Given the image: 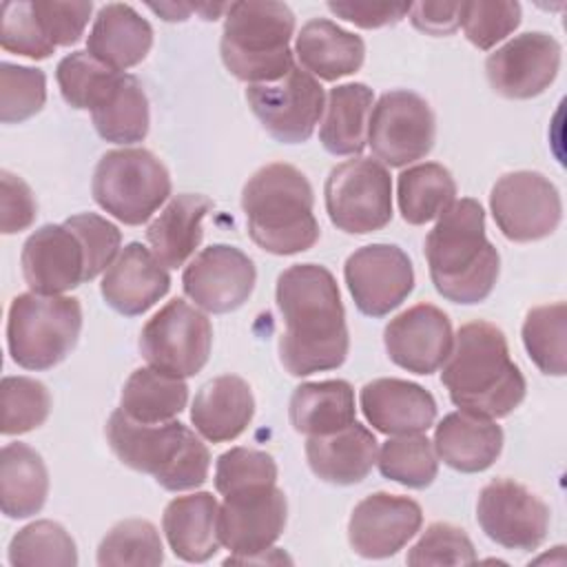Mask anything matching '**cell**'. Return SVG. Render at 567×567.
<instances>
[{"instance_id":"1","label":"cell","mask_w":567,"mask_h":567,"mask_svg":"<svg viewBox=\"0 0 567 567\" xmlns=\"http://www.w3.org/2000/svg\"><path fill=\"white\" fill-rule=\"evenodd\" d=\"M284 319L279 359L288 374L308 377L339 368L350 350L346 310L334 275L319 264L286 268L275 288Z\"/></svg>"},{"instance_id":"2","label":"cell","mask_w":567,"mask_h":567,"mask_svg":"<svg viewBox=\"0 0 567 567\" xmlns=\"http://www.w3.org/2000/svg\"><path fill=\"white\" fill-rule=\"evenodd\" d=\"M441 368V383L452 403L487 419L512 414L527 392L525 377L509 357L505 332L489 321L461 326Z\"/></svg>"},{"instance_id":"3","label":"cell","mask_w":567,"mask_h":567,"mask_svg":"<svg viewBox=\"0 0 567 567\" xmlns=\"http://www.w3.org/2000/svg\"><path fill=\"white\" fill-rule=\"evenodd\" d=\"M432 284L452 303H481L496 286L501 257L485 235V210L472 199H454L425 237Z\"/></svg>"},{"instance_id":"4","label":"cell","mask_w":567,"mask_h":567,"mask_svg":"<svg viewBox=\"0 0 567 567\" xmlns=\"http://www.w3.org/2000/svg\"><path fill=\"white\" fill-rule=\"evenodd\" d=\"M315 193L292 164L272 162L252 173L241 190L250 239L270 255H297L319 239Z\"/></svg>"},{"instance_id":"5","label":"cell","mask_w":567,"mask_h":567,"mask_svg":"<svg viewBox=\"0 0 567 567\" xmlns=\"http://www.w3.org/2000/svg\"><path fill=\"white\" fill-rule=\"evenodd\" d=\"M113 454L131 470L148 474L168 492H186L206 483L210 452L184 423H137L120 408L106 421Z\"/></svg>"},{"instance_id":"6","label":"cell","mask_w":567,"mask_h":567,"mask_svg":"<svg viewBox=\"0 0 567 567\" xmlns=\"http://www.w3.org/2000/svg\"><path fill=\"white\" fill-rule=\"evenodd\" d=\"M224 18L219 53L230 75L261 84L284 78L295 66L290 51L295 13L288 4L275 0L230 2Z\"/></svg>"},{"instance_id":"7","label":"cell","mask_w":567,"mask_h":567,"mask_svg":"<svg viewBox=\"0 0 567 567\" xmlns=\"http://www.w3.org/2000/svg\"><path fill=\"white\" fill-rule=\"evenodd\" d=\"M80 330V299L22 292L9 306L7 348L20 368L49 370L75 348Z\"/></svg>"},{"instance_id":"8","label":"cell","mask_w":567,"mask_h":567,"mask_svg":"<svg viewBox=\"0 0 567 567\" xmlns=\"http://www.w3.org/2000/svg\"><path fill=\"white\" fill-rule=\"evenodd\" d=\"M171 175L146 148H115L100 157L91 193L95 204L126 226H140L171 195Z\"/></svg>"},{"instance_id":"9","label":"cell","mask_w":567,"mask_h":567,"mask_svg":"<svg viewBox=\"0 0 567 567\" xmlns=\"http://www.w3.org/2000/svg\"><path fill=\"white\" fill-rule=\"evenodd\" d=\"M330 221L350 235L381 230L392 219V177L372 157H352L337 164L323 186Z\"/></svg>"},{"instance_id":"10","label":"cell","mask_w":567,"mask_h":567,"mask_svg":"<svg viewBox=\"0 0 567 567\" xmlns=\"http://www.w3.org/2000/svg\"><path fill=\"white\" fill-rule=\"evenodd\" d=\"M213 346L210 319L184 299H173L155 312L140 332L144 361L173 377H195Z\"/></svg>"},{"instance_id":"11","label":"cell","mask_w":567,"mask_h":567,"mask_svg":"<svg viewBox=\"0 0 567 567\" xmlns=\"http://www.w3.org/2000/svg\"><path fill=\"white\" fill-rule=\"evenodd\" d=\"M286 516V494L277 487V483L250 485L224 494L217 520L219 543L230 551L224 563L261 560L272 543L281 536Z\"/></svg>"},{"instance_id":"12","label":"cell","mask_w":567,"mask_h":567,"mask_svg":"<svg viewBox=\"0 0 567 567\" xmlns=\"http://www.w3.org/2000/svg\"><path fill=\"white\" fill-rule=\"evenodd\" d=\"M436 140V120L430 104L405 89L388 91L372 106L368 144L383 166L401 168L423 159Z\"/></svg>"},{"instance_id":"13","label":"cell","mask_w":567,"mask_h":567,"mask_svg":"<svg viewBox=\"0 0 567 567\" xmlns=\"http://www.w3.org/2000/svg\"><path fill=\"white\" fill-rule=\"evenodd\" d=\"M489 210L498 230L518 244L549 237L563 219L560 193L538 171H514L496 179Z\"/></svg>"},{"instance_id":"14","label":"cell","mask_w":567,"mask_h":567,"mask_svg":"<svg viewBox=\"0 0 567 567\" xmlns=\"http://www.w3.org/2000/svg\"><path fill=\"white\" fill-rule=\"evenodd\" d=\"M323 86L301 66H292L275 82L248 84L246 102L270 137L284 144H301L323 113Z\"/></svg>"},{"instance_id":"15","label":"cell","mask_w":567,"mask_h":567,"mask_svg":"<svg viewBox=\"0 0 567 567\" xmlns=\"http://www.w3.org/2000/svg\"><path fill=\"white\" fill-rule=\"evenodd\" d=\"M476 520L496 545L532 551L547 536L549 507L523 483L494 478L478 494Z\"/></svg>"},{"instance_id":"16","label":"cell","mask_w":567,"mask_h":567,"mask_svg":"<svg viewBox=\"0 0 567 567\" xmlns=\"http://www.w3.org/2000/svg\"><path fill=\"white\" fill-rule=\"evenodd\" d=\"M343 279L363 315L385 317L412 292L414 268L403 248L368 244L346 259Z\"/></svg>"},{"instance_id":"17","label":"cell","mask_w":567,"mask_h":567,"mask_svg":"<svg viewBox=\"0 0 567 567\" xmlns=\"http://www.w3.org/2000/svg\"><path fill=\"white\" fill-rule=\"evenodd\" d=\"M257 281L252 259L228 244H213L199 250L182 275L184 295L197 308L224 315L248 301Z\"/></svg>"},{"instance_id":"18","label":"cell","mask_w":567,"mask_h":567,"mask_svg":"<svg viewBox=\"0 0 567 567\" xmlns=\"http://www.w3.org/2000/svg\"><path fill=\"white\" fill-rule=\"evenodd\" d=\"M560 69V44L545 31H527L487 55L489 86L507 100H532L549 89Z\"/></svg>"},{"instance_id":"19","label":"cell","mask_w":567,"mask_h":567,"mask_svg":"<svg viewBox=\"0 0 567 567\" xmlns=\"http://www.w3.org/2000/svg\"><path fill=\"white\" fill-rule=\"evenodd\" d=\"M22 277L31 292L62 295L89 281L82 239L66 224H47L31 233L20 252Z\"/></svg>"},{"instance_id":"20","label":"cell","mask_w":567,"mask_h":567,"mask_svg":"<svg viewBox=\"0 0 567 567\" xmlns=\"http://www.w3.org/2000/svg\"><path fill=\"white\" fill-rule=\"evenodd\" d=\"M423 509L399 494L374 492L359 501L348 520V540L363 558H388L403 549L421 529Z\"/></svg>"},{"instance_id":"21","label":"cell","mask_w":567,"mask_h":567,"mask_svg":"<svg viewBox=\"0 0 567 567\" xmlns=\"http://www.w3.org/2000/svg\"><path fill=\"white\" fill-rule=\"evenodd\" d=\"M383 343L390 361L414 374L436 372L454 343L450 317L432 306L416 303L394 319L383 330Z\"/></svg>"},{"instance_id":"22","label":"cell","mask_w":567,"mask_h":567,"mask_svg":"<svg viewBox=\"0 0 567 567\" xmlns=\"http://www.w3.org/2000/svg\"><path fill=\"white\" fill-rule=\"evenodd\" d=\"M359 405L368 423L383 434H423L436 421V401L419 383L381 377L359 392Z\"/></svg>"},{"instance_id":"23","label":"cell","mask_w":567,"mask_h":567,"mask_svg":"<svg viewBox=\"0 0 567 567\" xmlns=\"http://www.w3.org/2000/svg\"><path fill=\"white\" fill-rule=\"evenodd\" d=\"M168 270L157 261L151 248L140 241H131L120 250L100 284L104 301L124 317L144 315L168 292Z\"/></svg>"},{"instance_id":"24","label":"cell","mask_w":567,"mask_h":567,"mask_svg":"<svg viewBox=\"0 0 567 567\" xmlns=\"http://www.w3.org/2000/svg\"><path fill=\"white\" fill-rule=\"evenodd\" d=\"M434 452L447 467L476 474L494 465L503 450V430L492 419L465 410L445 414L434 430Z\"/></svg>"},{"instance_id":"25","label":"cell","mask_w":567,"mask_h":567,"mask_svg":"<svg viewBox=\"0 0 567 567\" xmlns=\"http://www.w3.org/2000/svg\"><path fill=\"white\" fill-rule=\"evenodd\" d=\"M255 416V396L237 374H221L204 383L190 405V421L210 443L235 441Z\"/></svg>"},{"instance_id":"26","label":"cell","mask_w":567,"mask_h":567,"mask_svg":"<svg viewBox=\"0 0 567 567\" xmlns=\"http://www.w3.org/2000/svg\"><path fill=\"white\" fill-rule=\"evenodd\" d=\"M377 452L374 434L359 421L306 441V458L312 474L332 485L361 483L377 463Z\"/></svg>"},{"instance_id":"27","label":"cell","mask_w":567,"mask_h":567,"mask_svg":"<svg viewBox=\"0 0 567 567\" xmlns=\"http://www.w3.org/2000/svg\"><path fill=\"white\" fill-rule=\"evenodd\" d=\"M153 47V27L131 4H104L89 31L86 51L104 66L124 73L140 64Z\"/></svg>"},{"instance_id":"28","label":"cell","mask_w":567,"mask_h":567,"mask_svg":"<svg viewBox=\"0 0 567 567\" xmlns=\"http://www.w3.org/2000/svg\"><path fill=\"white\" fill-rule=\"evenodd\" d=\"M219 503L210 492L173 498L162 516V529L173 554L186 563H206L219 549Z\"/></svg>"},{"instance_id":"29","label":"cell","mask_w":567,"mask_h":567,"mask_svg":"<svg viewBox=\"0 0 567 567\" xmlns=\"http://www.w3.org/2000/svg\"><path fill=\"white\" fill-rule=\"evenodd\" d=\"M213 202L199 193L175 195L148 224L146 241L164 268H179L202 244L204 217Z\"/></svg>"},{"instance_id":"30","label":"cell","mask_w":567,"mask_h":567,"mask_svg":"<svg viewBox=\"0 0 567 567\" xmlns=\"http://www.w3.org/2000/svg\"><path fill=\"white\" fill-rule=\"evenodd\" d=\"M295 51L303 71L328 82L357 73L365 60L363 40L326 18L308 20L301 27Z\"/></svg>"},{"instance_id":"31","label":"cell","mask_w":567,"mask_h":567,"mask_svg":"<svg viewBox=\"0 0 567 567\" xmlns=\"http://www.w3.org/2000/svg\"><path fill=\"white\" fill-rule=\"evenodd\" d=\"M290 425L306 436L332 434L354 423V390L343 379L308 381L295 388L288 408Z\"/></svg>"},{"instance_id":"32","label":"cell","mask_w":567,"mask_h":567,"mask_svg":"<svg viewBox=\"0 0 567 567\" xmlns=\"http://www.w3.org/2000/svg\"><path fill=\"white\" fill-rule=\"evenodd\" d=\"M49 496V472L27 443H7L0 452V507L7 518L38 514Z\"/></svg>"},{"instance_id":"33","label":"cell","mask_w":567,"mask_h":567,"mask_svg":"<svg viewBox=\"0 0 567 567\" xmlns=\"http://www.w3.org/2000/svg\"><path fill=\"white\" fill-rule=\"evenodd\" d=\"M372 89L363 82L337 84L328 93L319 140L330 155H359L368 144Z\"/></svg>"},{"instance_id":"34","label":"cell","mask_w":567,"mask_h":567,"mask_svg":"<svg viewBox=\"0 0 567 567\" xmlns=\"http://www.w3.org/2000/svg\"><path fill=\"white\" fill-rule=\"evenodd\" d=\"M97 135L113 144H135L148 133L151 113L142 82L131 73H117L109 91L91 111Z\"/></svg>"},{"instance_id":"35","label":"cell","mask_w":567,"mask_h":567,"mask_svg":"<svg viewBox=\"0 0 567 567\" xmlns=\"http://www.w3.org/2000/svg\"><path fill=\"white\" fill-rule=\"evenodd\" d=\"M188 401V385L182 377L155 368H137L122 388L120 410L137 423L173 421Z\"/></svg>"},{"instance_id":"36","label":"cell","mask_w":567,"mask_h":567,"mask_svg":"<svg viewBox=\"0 0 567 567\" xmlns=\"http://www.w3.org/2000/svg\"><path fill=\"white\" fill-rule=\"evenodd\" d=\"M456 199L452 173L436 162H423L405 168L396 182V202L403 221L423 226L439 219Z\"/></svg>"},{"instance_id":"37","label":"cell","mask_w":567,"mask_h":567,"mask_svg":"<svg viewBox=\"0 0 567 567\" xmlns=\"http://www.w3.org/2000/svg\"><path fill=\"white\" fill-rule=\"evenodd\" d=\"M523 346L543 374L563 377L567 370V306H536L523 321Z\"/></svg>"},{"instance_id":"38","label":"cell","mask_w":567,"mask_h":567,"mask_svg":"<svg viewBox=\"0 0 567 567\" xmlns=\"http://www.w3.org/2000/svg\"><path fill=\"white\" fill-rule=\"evenodd\" d=\"M377 465L385 478L412 489L432 485L439 474L434 445L423 434H399L388 439L377 452Z\"/></svg>"},{"instance_id":"39","label":"cell","mask_w":567,"mask_h":567,"mask_svg":"<svg viewBox=\"0 0 567 567\" xmlns=\"http://www.w3.org/2000/svg\"><path fill=\"white\" fill-rule=\"evenodd\" d=\"M9 563L13 567H75L78 547L60 523L44 518L18 529L9 543Z\"/></svg>"},{"instance_id":"40","label":"cell","mask_w":567,"mask_h":567,"mask_svg":"<svg viewBox=\"0 0 567 567\" xmlns=\"http://www.w3.org/2000/svg\"><path fill=\"white\" fill-rule=\"evenodd\" d=\"M164 547L159 532L151 520L144 518H126L113 525L97 547V565H162Z\"/></svg>"},{"instance_id":"41","label":"cell","mask_w":567,"mask_h":567,"mask_svg":"<svg viewBox=\"0 0 567 567\" xmlns=\"http://www.w3.org/2000/svg\"><path fill=\"white\" fill-rule=\"evenodd\" d=\"M120 71H113L97 62L89 51H73L58 62L55 80L64 102L80 111H93V106L109 91Z\"/></svg>"},{"instance_id":"42","label":"cell","mask_w":567,"mask_h":567,"mask_svg":"<svg viewBox=\"0 0 567 567\" xmlns=\"http://www.w3.org/2000/svg\"><path fill=\"white\" fill-rule=\"evenodd\" d=\"M4 436H16L40 427L51 412V394L44 383L31 377H4L0 385Z\"/></svg>"},{"instance_id":"43","label":"cell","mask_w":567,"mask_h":567,"mask_svg":"<svg viewBox=\"0 0 567 567\" xmlns=\"http://www.w3.org/2000/svg\"><path fill=\"white\" fill-rule=\"evenodd\" d=\"M47 102V75L40 69L0 64V122L18 124L33 117Z\"/></svg>"},{"instance_id":"44","label":"cell","mask_w":567,"mask_h":567,"mask_svg":"<svg viewBox=\"0 0 567 567\" xmlns=\"http://www.w3.org/2000/svg\"><path fill=\"white\" fill-rule=\"evenodd\" d=\"M520 24L518 2H461L458 27L465 38L481 51H489L496 42L505 40Z\"/></svg>"},{"instance_id":"45","label":"cell","mask_w":567,"mask_h":567,"mask_svg":"<svg viewBox=\"0 0 567 567\" xmlns=\"http://www.w3.org/2000/svg\"><path fill=\"white\" fill-rule=\"evenodd\" d=\"M0 44L4 51L31 60H44L55 51L33 11V2L24 0L0 4Z\"/></svg>"},{"instance_id":"46","label":"cell","mask_w":567,"mask_h":567,"mask_svg":"<svg viewBox=\"0 0 567 567\" xmlns=\"http://www.w3.org/2000/svg\"><path fill=\"white\" fill-rule=\"evenodd\" d=\"M408 565H472L476 551L470 536L450 523H432L405 556Z\"/></svg>"},{"instance_id":"47","label":"cell","mask_w":567,"mask_h":567,"mask_svg":"<svg viewBox=\"0 0 567 567\" xmlns=\"http://www.w3.org/2000/svg\"><path fill=\"white\" fill-rule=\"evenodd\" d=\"M277 483V463L268 452L230 447L215 463V489L224 496L250 485Z\"/></svg>"},{"instance_id":"48","label":"cell","mask_w":567,"mask_h":567,"mask_svg":"<svg viewBox=\"0 0 567 567\" xmlns=\"http://www.w3.org/2000/svg\"><path fill=\"white\" fill-rule=\"evenodd\" d=\"M64 224L71 230H75L84 244L86 259H89V281L95 279L100 272L109 270V266L120 255L122 233L117 230V226L95 213L73 215Z\"/></svg>"},{"instance_id":"49","label":"cell","mask_w":567,"mask_h":567,"mask_svg":"<svg viewBox=\"0 0 567 567\" xmlns=\"http://www.w3.org/2000/svg\"><path fill=\"white\" fill-rule=\"evenodd\" d=\"M33 11L53 47L78 44L89 24L93 2H33Z\"/></svg>"},{"instance_id":"50","label":"cell","mask_w":567,"mask_h":567,"mask_svg":"<svg viewBox=\"0 0 567 567\" xmlns=\"http://www.w3.org/2000/svg\"><path fill=\"white\" fill-rule=\"evenodd\" d=\"M38 215V204L29 184L9 171H0V230L13 235L27 230Z\"/></svg>"},{"instance_id":"51","label":"cell","mask_w":567,"mask_h":567,"mask_svg":"<svg viewBox=\"0 0 567 567\" xmlns=\"http://www.w3.org/2000/svg\"><path fill=\"white\" fill-rule=\"evenodd\" d=\"M334 16L361 27V29H379L388 24H396L410 13L412 4L396 2H328L326 4Z\"/></svg>"},{"instance_id":"52","label":"cell","mask_w":567,"mask_h":567,"mask_svg":"<svg viewBox=\"0 0 567 567\" xmlns=\"http://www.w3.org/2000/svg\"><path fill=\"white\" fill-rule=\"evenodd\" d=\"M461 2H416L410 7L414 29L427 35H452L458 29Z\"/></svg>"},{"instance_id":"53","label":"cell","mask_w":567,"mask_h":567,"mask_svg":"<svg viewBox=\"0 0 567 567\" xmlns=\"http://www.w3.org/2000/svg\"><path fill=\"white\" fill-rule=\"evenodd\" d=\"M151 11L159 13L166 22H177V20H186L195 7L193 4H175V2H168V4H148Z\"/></svg>"}]
</instances>
